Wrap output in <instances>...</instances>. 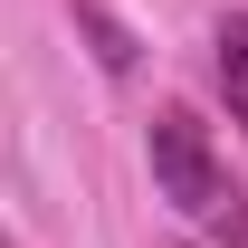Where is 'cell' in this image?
Listing matches in <instances>:
<instances>
[{
    "instance_id": "obj_1",
    "label": "cell",
    "mask_w": 248,
    "mask_h": 248,
    "mask_svg": "<svg viewBox=\"0 0 248 248\" xmlns=\"http://www.w3.org/2000/svg\"><path fill=\"white\" fill-rule=\"evenodd\" d=\"M153 182H162V201H172L191 229H210L219 248L248 239V191L229 182V162L210 153V124L191 115V105H162L153 115Z\"/></svg>"
},
{
    "instance_id": "obj_2",
    "label": "cell",
    "mask_w": 248,
    "mask_h": 248,
    "mask_svg": "<svg viewBox=\"0 0 248 248\" xmlns=\"http://www.w3.org/2000/svg\"><path fill=\"white\" fill-rule=\"evenodd\" d=\"M219 95H229V124H248V10L219 19Z\"/></svg>"
},
{
    "instance_id": "obj_3",
    "label": "cell",
    "mask_w": 248,
    "mask_h": 248,
    "mask_svg": "<svg viewBox=\"0 0 248 248\" xmlns=\"http://www.w3.org/2000/svg\"><path fill=\"white\" fill-rule=\"evenodd\" d=\"M77 29L95 38V58H105V77H124V67H134V38H124L115 19H105V10H95V0H77Z\"/></svg>"
}]
</instances>
